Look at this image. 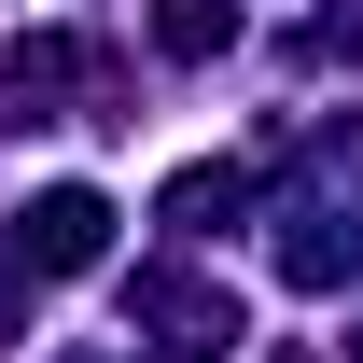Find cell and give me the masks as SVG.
I'll return each mask as SVG.
<instances>
[{
  "mask_svg": "<svg viewBox=\"0 0 363 363\" xmlns=\"http://www.w3.org/2000/svg\"><path fill=\"white\" fill-rule=\"evenodd\" d=\"M14 252L43 279H84L98 252H112V196H84V182H56V196H28V224H14Z\"/></svg>",
  "mask_w": 363,
  "mask_h": 363,
  "instance_id": "1",
  "label": "cell"
},
{
  "mask_svg": "<svg viewBox=\"0 0 363 363\" xmlns=\"http://www.w3.org/2000/svg\"><path fill=\"white\" fill-rule=\"evenodd\" d=\"M154 43L168 56H224L238 43V0H154Z\"/></svg>",
  "mask_w": 363,
  "mask_h": 363,
  "instance_id": "2",
  "label": "cell"
},
{
  "mask_svg": "<svg viewBox=\"0 0 363 363\" xmlns=\"http://www.w3.org/2000/svg\"><path fill=\"white\" fill-rule=\"evenodd\" d=\"M238 182H252V168H182V182H168V224H210V210H238Z\"/></svg>",
  "mask_w": 363,
  "mask_h": 363,
  "instance_id": "3",
  "label": "cell"
}]
</instances>
